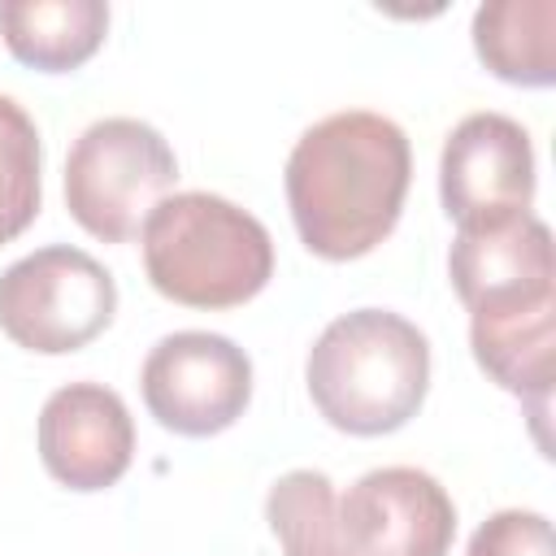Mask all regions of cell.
<instances>
[{
    "instance_id": "cell-1",
    "label": "cell",
    "mask_w": 556,
    "mask_h": 556,
    "mask_svg": "<svg viewBox=\"0 0 556 556\" xmlns=\"http://www.w3.org/2000/svg\"><path fill=\"white\" fill-rule=\"evenodd\" d=\"M413 178L408 135L374 109L313 122L287 156V204L304 248L321 261L374 252L400 222Z\"/></svg>"
},
{
    "instance_id": "cell-2",
    "label": "cell",
    "mask_w": 556,
    "mask_h": 556,
    "mask_svg": "<svg viewBox=\"0 0 556 556\" xmlns=\"http://www.w3.org/2000/svg\"><path fill=\"white\" fill-rule=\"evenodd\" d=\"M317 413L343 434H391L426 400L430 343L391 308H356L334 317L304 361Z\"/></svg>"
},
{
    "instance_id": "cell-3",
    "label": "cell",
    "mask_w": 556,
    "mask_h": 556,
    "mask_svg": "<svg viewBox=\"0 0 556 556\" xmlns=\"http://www.w3.org/2000/svg\"><path fill=\"white\" fill-rule=\"evenodd\" d=\"M148 282L187 308H235L265 291L274 278L269 230L226 195L174 191L165 195L143 230Z\"/></svg>"
},
{
    "instance_id": "cell-4",
    "label": "cell",
    "mask_w": 556,
    "mask_h": 556,
    "mask_svg": "<svg viewBox=\"0 0 556 556\" xmlns=\"http://www.w3.org/2000/svg\"><path fill=\"white\" fill-rule=\"evenodd\" d=\"M174 178L178 156L156 126L139 117H100L65 156V204L87 235L126 243L174 191Z\"/></svg>"
},
{
    "instance_id": "cell-5",
    "label": "cell",
    "mask_w": 556,
    "mask_h": 556,
    "mask_svg": "<svg viewBox=\"0 0 556 556\" xmlns=\"http://www.w3.org/2000/svg\"><path fill=\"white\" fill-rule=\"evenodd\" d=\"M117 313L113 274L83 248L52 243L0 274V330L39 356L87 348Z\"/></svg>"
},
{
    "instance_id": "cell-6",
    "label": "cell",
    "mask_w": 556,
    "mask_h": 556,
    "mask_svg": "<svg viewBox=\"0 0 556 556\" xmlns=\"http://www.w3.org/2000/svg\"><path fill=\"white\" fill-rule=\"evenodd\" d=\"M139 391L148 413L187 439H208L235 426L252 400V361L248 352L213 330L165 334L143 369Z\"/></svg>"
},
{
    "instance_id": "cell-7",
    "label": "cell",
    "mask_w": 556,
    "mask_h": 556,
    "mask_svg": "<svg viewBox=\"0 0 556 556\" xmlns=\"http://www.w3.org/2000/svg\"><path fill=\"white\" fill-rule=\"evenodd\" d=\"M439 195L456 230H478L530 213L534 148L508 113H469L452 126L439 156Z\"/></svg>"
},
{
    "instance_id": "cell-8",
    "label": "cell",
    "mask_w": 556,
    "mask_h": 556,
    "mask_svg": "<svg viewBox=\"0 0 556 556\" xmlns=\"http://www.w3.org/2000/svg\"><path fill=\"white\" fill-rule=\"evenodd\" d=\"M447 269L460 304L469 308V321L556 304V248L547 222H539L534 213H517L478 230H456Z\"/></svg>"
},
{
    "instance_id": "cell-9",
    "label": "cell",
    "mask_w": 556,
    "mask_h": 556,
    "mask_svg": "<svg viewBox=\"0 0 556 556\" xmlns=\"http://www.w3.org/2000/svg\"><path fill=\"white\" fill-rule=\"evenodd\" d=\"M339 526L352 556H447L456 539V504L426 469L382 465L348 486Z\"/></svg>"
},
{
    "instance_id": "cell-10",
    "label": "cell",
    "mask_w": 556,
    "mask_h": 556,
    "mask_svg": "<svg viewBox=\"0 0 556 556\" xmlns=\"http://www.w3.org/2000/svg\"><path fill=\"white\" fill-rule=\"evenodd\" d=\"M39 460L70 491H104L135 460V421L104 382H65L39 408Z\"/></svg>"
},
{
    "instance_id": "cell-11",
    "label": "cell",
    "mask_w": 556,
    "mask_h": 556,
    "mask_svg": "<svg viewBox=\"0 0 556 556\" xmlns=\"http://www.w3.org/2000/svg\"><path fill=\"white\" fill-rule=\"evenodd\" d=\"M469 348L473 361L491 382L521 395L534 417V439L547 447V404L556 382V304L491 321H469Z\"/></svg>"
},
{
    "instance_id": "cell-12",
    "label": "cell",
    "mask_w": 556,
    "mask_h": 556,
    "mask_svg": "<svg viewBox=\"0 0 556 556\" xmlns=\"http://www.w3.org/2000/svg\"><path fill=\"white\" fill-rule=\"evenodd\" d=\"M109 35L104 0H4L0 39L4 48L35 70H74Z\"/></svg>"
},
{
    "instance_id": "cell-13",
    "label": "cell",
    "mask_w": 556,
    "mask_h": 556,
    "mask_svg": "<svg viewBox=\"0 0 556 556\" xmlns=\"http://www.w3.org/2000/svg\"><path fill=\"white\" fill-rule=\"evenodd\" d=\"M478 61L517 87L556 83V0H486L473 13Z\"/></svg>"
},
{
    "instance_id": "cell-14",
    "label": "cell",
    "mask_w": 556,
    "mask_h": 556,
    "mask_svg": "<svg viewBox=\"0 0 556 556\" xmlns=\"http://www.w3.org/2000/svg\"><path fill=\"white\" fill-rule=\"evenodd\" d=\"M265 521L282 556H352L339 526V495L321 469H287L265 495Z\"/></svg>"
},
{
    "instance_id": "cell-15",
    "label": "cell",
    "mask_w": 556,
    "mask_h": 556,
    "mask_svg": "<svg viewBox=\"0 0 556 556\" xmlns=\"http://www.w3.org/2000/svg\"><path fill=\"white\" fill-rule=\"evenodd\" d=\"M39 174H43L39 130L30 113L0 91V243L17 239L35 222L43 195Z\"/></svg>"
},
{
    "instance_id": "cell-16",
    "label": "cell",
    "mask_w": 556,
    "mask_h": 556,
    "mask_svg": "<svg viewBox=\"0 0 556 556\" xmlns=\"http://www.w3.org/2000/svg\"><path fill=\"white\" fill-rule=\"evenodd\" d=\"M465 556H556L552 521L534 508H500L473 530Z\"/></svg>"
}]
</instances>
